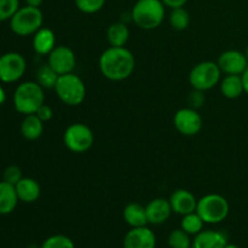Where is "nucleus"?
Wrapping results in <instances>:
<instances>
[{
	"mask_svg": "<svg viewBox=\"0 0 248 248\" xmlns=\"http://www.w3.org/2000/svg\"><path fill=\"white\" fill-rule=\"evenodd\" d=\"M224 248H240V247L237 246V245H234V244H228Z\"/></svg>",
	"mask_w": 248,
	"mask_h": 248,
	"instance_id": "38",
	"label": "nucleus"
},
{
	"mask_svg": "<svg viewBox=\"0 0 248 248\" xmlns=\"http://www.w3.org/2000/svg\"><path fill=\"white\" fill-rule=\"evenodd\" d=\"M99 70L110 81H123L135 72L136 58L128 48L110 46L102 52L98 61Z\"/></svg>",
	"mask_w": 248,
	"mask_h": 248,
	"instance_id": "1",
	"label": "nucleus"
},
{
	"mask_svg": "<svg viewBox=\"0 0 248 248\" xmlns=\"http://www.w3.org/2000/svg\"><path fill=\"white\" fill-rule=\"evenodd\" d=\"M230 206L227 199L220 194H207L198 200L196 213L205 224H219L227 219Z\"/></svg>",
	"mask_w": 248,
	"mask_h": 248,
	"instance_id": "4",
	"label": "nucleus"
},
{
	"mask_svg": "<svg viewBox=\"0 0 248 248\" xmlns=\"http://www.w3.org/2000/svg\"><path fill=\"white\" fill-rule=\"evenodd\" d=\"M33 50L36 55L48 56L56 47V35L52 29L41 27L33 36Z\"/></svg>",
	"mask_w": 248,
	"mask_h": 248,
	"instance_id": "17",
	"label": "nucleus"
},
{
	"mask_svg": "<svg viewBox=\"0 0 248 248\" xmlns=\"http://www.w3.org/2000/svg\"><path fill=\"white\" fill-rule=\"evenodd\" d=\"M222 79V70L218 67L217 62L203 61L194 65L189 73V84L194 90L198 91H208L217 86Z\"/></svg>",
	"mask_w": 248,
	"mask_h": 248,
	"instance_id": "7",
	"label": "nucleus"
},
{
	"mask_svg": "<svg viewBox=\"0 0 248 248\" xmlns=\"http://www.w3.org/2000/svg\"><path fill=\"white\" fill-rule=\"evenodd\" d=\"M78 10L86 15L97 14L106 5V0H75Z\"/></svg>",
	"mask_w": 248,
	"mask_h": 248,
	"instance_id": "29",
	"label": "nucleus"
},
{
	"mask_svg": "<svg viewBox=\"0 0 248 248\" xmlns=\"http://www.w3.org/2000/svg\"><path fill=\"white\" fill-rule=\"evenodd\" d=\"M245 56H246L247 62H248V45H247V47H246V51H245Z\"/></svg>",
	"mask_w": 248,
	"mask_h": 248,
	"instance_id": "39",
	"label": "nucleus"
},
{
	"mask_svg": "<svg viewBox=\"0 0 248 248\" xmlns=\"http://www.w3.org/2000/svg\"><path fill=\"white\" fill-rule=\"evenodd\" d=\"M188 102L190 108H194L198 110V109L200 108V107H202L203 103H205V96H203V92L198 91V90H194V91L189 94Z\"/></svg>",
	"mask_w": 248,
	"mask_h": 248,
	"instance_id": "32",
	"label": "nucleus"
},
{
	"mask_svg": "<svg viewBox=\"0 0 248 248\" xmlns=\"http://www.w3.org/2000/svg\"><path fill=\"white\" fill-rule=\"evenodd\" d=\"M47 63L58 75H64L75 69L77 56L68 46L57 45L47 56Z\"/></svg>",
	"mask_w": 248,
	"mask_h": 248,
	"instance_id": "11",
	"label": "nucleus"
},
{
	"mask_svg": "<svg viewBox=\"0 0 248 248\" xmlns=\"http://www.w3.org/2000/svg\"><path fill=\"white\" fill-rule=\"evenodd\" d=\"M16 188L6 182H0V215L6 216L14 212L18 205Z\"/></svg>",
	"mask_w": 248,
	"mask_h": 248,
	"instance_id": "19",
	"label": "nucleus"
},
{
	"mask_svg": "<svg viewBox=\"0 0 248 248\" xmlns=\"http://www.w3.org/2000/svg\"><path fill=\"white\" fill-rule=\"evenodd\" d=\"M228 236L220 230H202L193 239V248H224Z\"/></svg>",
	"mask_w": 248,
	"mask_h": 248,
	"instance_id": "16",
	"label": "nucleus"
},
{
	"mask_svg": "<svg viewBox=\"0 0 248 248\" xmlns=\"http://www.w3.org/2000/svg\"><path fill=\"white\" fill-rule=\"evenodd\" d=\"M220 92L228 99H236L245 92L241 75H225L220 81Z\"/></svg>",
	"mask_w": 248,
	"mask_h": 248,
	"instance_id": "22",
	"label": "nucleus"
},
{
	"mask_svg": "<svg viewBox=\"0 0 248 248\" xmlns=\"http://www.w3.org/2000/svg\"><path fill=\"white\" fill-rule=\"evenodd\" d=\"M124 220L131 228H140L148 225L147 211L144 206L138 202H131L125 206L123 212Z\"/></svg>",
	"mask_w": 248,
	"mask_h": 248,
	"instance_id": "20",
	"label": "nucleus"
},
{
	"mask_svg": "<svg viewBox=\"0 0 248 248\" xmlns=\"http://www.w3.org/2000/svg\"><path fill=\"white\" fill-rule=\"evenodd\" d=\"M5 101H6V92H5L4 87L0 85V106H1V104H4Z\"/></svg>",
	"mask_w": 248,
	"mask_h": 248,
	"instance_id": "37",
	"label": "nucleus"
},
{
	"mask_svg": "<svg viewBox=\"0 0 248 248\" xmlns=\"http://www.w3.org/2000/svg\"><path fill=\"white\" fill-rule=\"evenodd\" d=\"M170 26L174 31H186L190 24V15L184 7H177V9H171L169 16Z\"/></svg>",
	"mask_w": 248,
	"mask_h": 248,
	"instance_id": "25",
	"label": "nucleus"
},
{
	"mask_svg": "<svg viewBox=\"0 0 248 248\" xmlns=\"http://www.w3.org/2000/svg\"><path fill=\"white\" fill-rule=\"evenodd\" d=\"M63 143L72 153L82 154L92 148L94 143V135L87 125L75 123L65 128L63 133Z\"/></svg>",
	"mask_w": 248,
	"mask_h": 248,
	"instance_id": "8",
	"label": "nucleus"
},
{
	"mask_svg": "<svg viewBox=\"0 0 248 248\" xmlns=\"http://www.w3.org/2000/svg\"><path fill=\"white\" fill-rule=\"evenodd\" d=\"M15 188H16V193L19 201H22V202L24 203H33L35 202V201H38V199L40 198V184L33 178L23 177V178L15 186Z\"/></svg>",
	"mask_w": 248,
	"mask_h": 248,
	"instance_id": "18",
	"label": "nucleus"
},
{
	"mask_svg": "<svg viewBox=\"0 0 248 248\" xmlns=\"http://www.w3.org/2000/svg\"><path fill=\"white\" fill-rule=\"evenodd\" d=\"M61 102L69 107H78L86 98V86L79 75L74 73L60 75L53 89Z\"/></svg>",
	"mask_w": 248,
	"mask_h": 248,
	"instance_id": "5",
	"label": "nucleus"
},
{
	"mask_svg": "<svg viewBox=\"0 0 248 248\" xmlns=\"http://www.w3.org/2000/svg\"><path fill=\"white\" fill-rule=\"evenodd\" d=\"M44 103H45L44 89L36 81H24L15 90V109L24 116L35 114Z\"/></svg>",
	"mask_w": 248,
	"mask_h": 248,
	"instance_id": "3",
	"label": "nucleus"
},
{
	"mask_svg": "<svg viewBox=\"0 0 248 248\" xmlns=\"http://www.w3.org/2000/svg\"><path fill=\"white\" fill-rule=\"evenodd\" d=\"M35 114L38 115V118L43 121V123L50 121L53 116V111H52V109H51V107H48L47 104H45V103H44L43 106L38 109V111H36Z\"/></svg>",
	"mask_w": 248,
	"mask_h": 248,
	"instance_id": "33",
	"label": "nucleus"
},
{
	"mask_svg": "<svg viewBox=\"0 0 248 248\" xmlns=\"http://www.w3.org/2000/svg\"><path fill=\"white\" fill-rule=\"evenodd\" d=\"M148 223L152 225H161L169 220L172 215L170 201L164 198H156L145 206Z\"/></svg>",
	"mask_w": 248,
	"mask_h": 248,
	"instance_id": "15",
	"label": "nucleus"
},
{
	"mask_svg": "<svg viewBox=\"0 0 248 248\" xmlns=\"http://www.w3.org/2000/svg\"><path fill=\"white\" fill-rule=\"evenodd\" d=\"M217 64L222 73L227 75H242L248 67L245 52L237 50L224 51L218 57Z\"/></svg>",
	"mask_w": 248,
	"mask_h": 248,
	"instance_id": "12",
	"label": "nucleus"
},
{
	"mask_svg": "<svg viewBox=\"0 0 248 248\" xmlns=\"http://www.w3.org/2000/svg\"><path fill=\"white\" fill-rule=\"evenodd\" d=\"M44 132V123L36 114L24 116L21 124V133L27 140H36Z\"/></svg>",
	"mask_w": 248,
	"mask_h": 248,
	"instance_id": "23",
	"label": "nucleus"
},
{
	"mask_svg": "<svg viewBox=\"0 0 248 248\" xmlns=\"http://www.w3.org/2000/svg\"><path fill=\"white\" fill-rule=\"evenodd\" d=\"M0 56H1V53H0Z\"/></svg>",
	"mask_w": 248,
	"mask_h": 248,
	"instance_id": "41",
	"label": "nucleus"
},
{
	"mask_svg": "<svg viewBox=\"0 0 248 248\" xmlns=\"http://www.w3.org/2000/svg\"><path fill=\"white\" fill-rule=\"evenodd\" d=\"M28 248H40V247H36V246H29Z\"/></svg>",
	"mask_w": 248,
	"mask_h": 248,
	"instance_id": "40",
	"label": "nucleus"
},
{
	"mask_svg": "<svg viewBox=\"0 0 248 248\" xmlns=\"http://www.w3.org/2000/svg\"><path fill=\"white\" fill-rule=\"evenodd\" d=\"M40 248H75L74 242L67 235L57 234L48 236L41 244Z\"/></svg>",
	"mask_w": 248,
	"mask_h": 248,
	"instance_id": "28",
	"label": "nucleus"
},
{
	"mask_svg": "<svg viewBox=\"0 0 248 248\" xmlns=\"http://www.w3.org/2000/svg\"><path fill=\"white\" fill-rule=\"evenodd\" d=\"M27 5L29 6H34V7H40V5L43 4L44 0H24Z\"/></svg>",
	"mask_w": 248,
	"mask_h": 248,
	"instance_id": "36",
	"label": "nucleus"
},
{
	"mask_svg": "<svg viewBox=\"0 0 248 248\" xmlns=\"http://www.w3.org/2000/svg\"><path fill=\"white\" fill-rule=\"evenodd\" d=\"M19 9V0H0V22L10 21Z\"/></svg>",
	"mask_w": 248,
	"mask_h": 248,
	"instance_id": "30",
	"label": "nucleus"
},
{
	"mask_svg": "<svg viewBox=\"0 0 248 248\" xmlns=\"http://www.w3.org/2000/svg\"><path fill=\"white\" fill-rule=\"evenodd\" d=\"M27 69L26 58L18 52H6L0 56V81L12 84L22 79Z\"/></svg>",
	"mask_w": 248,
	"mask_h": 248,
	"instance_id": "9",
	"label": "nucleus"
},
{
	"mask_svg": "<svg viewBox=\"0 0 248 248\" xmlns=\"http://www.w3.org/2000/svg\"><path fill=\"white\" fill-rule=\"evenodd\" d=\"M203 224H205V222L201 219V217L195 211V212L183 216L181 222V228L190 236H195L199 232H202Z\"/></svg>",
	"mask_w": 248,
	"mask_h": 248,
	"instance_id": "26",
	"label": "nucleus"
},
{
	"mask_svg": "<svg viewBox=\"0 0 248 248\" xmlns=\"http://www.w3.org/2000/svg\"><path fill=\"white\" fill-rule=\"evenodd\" d=\"M166 6L161 0H137L131 10L132 22L140 29L153 31L161 26Z\"/></svg>",
	"mask_w": 248,
	"mask_h": 248,
	"instance_id": "2",
	"label": "nucleus"
},
{
	"mask_svg": "<svg viewBox=\"0 0 248 248\" xmlns=\"http://www.w3.org/2000/svg\"><path fill=\"white\" fill-rule=\"evenodd\" d=\"M164 5L170 9H177V7H184L188 0H161Z\"/></svg>",
	"mask_w": 248,
	"mask_h": 248,
	"instance_id": "34",
	"label": "nucleus"
},
{
	"mask_svg": "<svg viewBox=\"0 0 248 248\" xmlns=\"http://www.w3.org/2000/svg\"><path fill=\"white\" fill-rule=\"evenodd\" d=\"M44 15L39 7L26 5L19 7L10 19V28L16 35H34L43 27Z\"/></svg>",
	"mask_w": 248,
	"mask_h": 248,
	"instance_id": "6",
	"label": "nucleus"
},
{
	"mask_svg": "<svg viewBox=\"0 0 248 248\" xmlns=\"http://www.w3.org/2000/svg\"><path fill=\"white\" fill-rule=\"evenodd\" d=\"M130 38V31L127 24L124 22H115L107 29V40L109 45L114 47H124Z\"/></svg>",
	"mask_w": 248,
	"mask_h": 248,
	"instance_id": "21",
	"label": "nucleus"
},
{
	"mask_svg": "<svg viewBox=\"0 0 248 248\" xmlns=\"http://www.w3.org/2000/svg\"><path fill=\"white\" fill-rule=\"evenodd\" d=\"M156 236L150 228H131L124 237V248H155Z\"/></svg>",
	"mask_w": 248,
	"mask_h": 248,
	"instance_id": "13",
	"label": "nucleus"
},
{
	"mask_svg": "<svg viewBox=\"0 0 248 248\" xmlns=\"http://www.w3.org/2000/svg\"><path fill=\"white\" fill-rule=\"evenodd\" d=\"M170 248H193V240L189 234H186L182 228L170 232L169 239Z\"/></svg>",
	"mask_w": 248,
	"mask_h": 248,
	"instance_id": "27",
	"label": "nucleus"
},
{
	"mask_svg": "<svg viewBox=\"0 0 248 248\" xmlns=\"http://www.w3.org/2000/svg\"><path fill=\"white\" fill-rule=\"evenodd\" d=\"M22 178H23V176H22V170L18 166H16V165L7 166L4 170V173H2V181L9 184H12V186H16Z\"/></svg>",
	"mask_w": 248,
	"mask_h": 248,
	"instance_id": "31",
	"label": "nucleus"
},
{
	"mask_svg": "<svg viewBox=\"0 0 248 248\" xmlns=\"http://www.w3.org/2000/svg\"><path fill=\"white\" fill-rule=\"evenodd\" d=\"M173 125L181 135L191 137L198 135L202 128V118L196 109L190 107L182 108L174 114Z\"/></svg>",
	"mask_w": 248,
	"mask_h": 248,
	"instance_id": "10",
	"label": "nucleus"
},
{
	"mask_svg": "<svg viewBox=\"0 0 248 248\" xmlns=\"http://www.w3.org/2000/svg\"><path fill=\"white\" fill-rule=\"evenodd\" d=\"M58 78H60V75L48 65V63L40 65V67L38 68V70H36V82H38L44 90L55 89Z\"/></svg>",
	"mask_w": 248,
	"mask_h": 248,
	"instance_id": "24",
	"label": "nucleus"
},
{
	"mask_svg": "<svg viewBox=\"0 0 248 248\" xmlns=\"http://www.w3.org/2000/svg\"><path fill=\"white\" fill-rule=\"evenodd\" d=\"M172 212L179 216H186L196 211L198 200L191 191L186 189H177L171 194L169 199Z\"/></svg>",
	"mask_w": 248,
	"mask_h": 248,
	"instance_id": "14",
	"label": "nucleus"
},
{
	"mask_svg": "<svg viewBox=\"0 0 248 248\" xmlns=\"http://www.w3.org/2000/svg\"><path fill=\"white\" fill-rule=\"evenodd\" d=\"M241 78H242V82H244L245 93L248 94V67H247V69L244 72V74L241 75Z\"/></svg>",
	"mask_w": 248,
	"mask_h": 248,
	"instance_id": "35",
	"label": "nucleus"
}]
</instances>
